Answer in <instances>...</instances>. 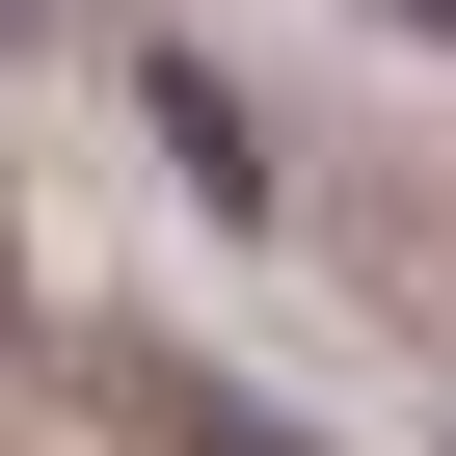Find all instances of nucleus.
I'll return each instance as SVG.
<instances>
[{
    "label": "nucleus",
    "mask_w": 456,
    "mask_h": 456,
    "mask_svg": "<svg viewBox=\"0 0 456 456\" xmlns=\"http://www.w3.org/2000/svg\"><path fill=\"white\" fill-rule=\"evenodd\" d=\"M429 28H456V0H429Z\"/></svg>",
    "instance_id": "nucleus-1"
}]
</instances>
